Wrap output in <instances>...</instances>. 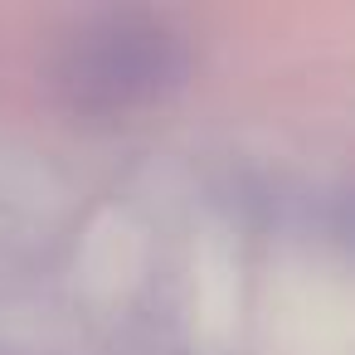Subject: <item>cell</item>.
I'll return each mask as SVG.
<instances>
[{
  "instance_id": "cell-1",
  "label": "cell",
  "mask_w": 355,
  "mask_h": 355,
  "mask_svg": "<svg viewBox=\"0 0 355 355\" xmlns=\"http://www.w3.org/2000/svg\"><path fill=\"white\" fill-rule=\"evenodd\" d=\"M171 78V40L161 30H137L132 20H107L73 44L64 83L88 107H127L161 93Z\"/></svg>"
}]
</instances>
